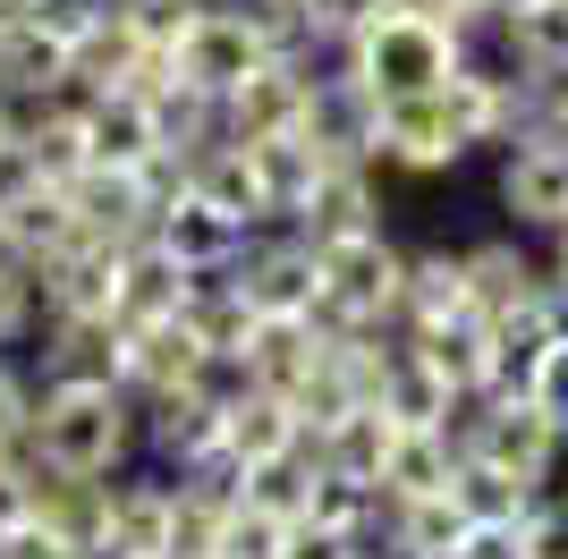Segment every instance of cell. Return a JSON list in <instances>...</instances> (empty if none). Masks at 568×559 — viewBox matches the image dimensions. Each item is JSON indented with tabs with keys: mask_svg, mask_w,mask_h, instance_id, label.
<instances>
[{
	"mask_svg": "<svg viewBox=\"0 0 568 559\" xmlns=\"http://www.w3.org/2000/svg\"><path fill=\"white\" fill-rule=\"evenodd\" d=\"M204 365H213V348H204V339L187 331V314H179V323L128 331V348H119V390H128V398L195 390V382H204Z\"/></svg>",
	"mask_w": 568,
	"mask_h": 559,
	"instance_id": "17",
	"label": "cell"
},
{
	"mask_svg": "<svg viewBox=\"0 0 568 559\" xmlns=\"http://www.w3.org/2000/svg\"><path fill=\"white\" fill-rule=\"evenodd\" d=\"M458 272H467V314H484V323L535 314V297H544V246H526L518 230L467 237V246H458Z\"/></svg>",
	"mask_w": 568,
	"mask_h": 559,
	"instance_id": "10",
	"label": "cell"
},
{
	"mask_svg": "<svg viewBox=\"0 0 568 559\" xmlns=\"http://www.w3.org/2000/svg\"><path fill=\"white\" fill-rule=\"evenodd\" d=\"M450 559H526V542H518V526H467V542Z\"/></svg>",
	"mask_w": 568,
	"mask_h": 559,
	"instance_id": "46",
	"label": "cell"
},
{
	"mask_svg": "<svg viewBox=\"0 0 568 559\" xmlns=\"http://www.w3.org/2000/svg\"><path fill=\"white\" fill-rule=\"evenodd\" d=\"M544 356H551L544 314H509V323H493V365H484V390H493V398H526V390H535V373H544Z\"/></svg>",
	"mask_w": 568,
	"mask_h": 559,
	"instance_id": "31",
	"label": "cell"
},
{
	"mask_svg": "<svg viewBox=\"0 0 568 559\" xmlns=\"http://www.w3.org/2000/svg\"><path fill=\"white\" fill-rule=\"evenodd\" d=\"M323 331H314V314H255L246 323V348H237V365H246V382L272 398H297L314 382V365H323Z\"/></svg>",
	"mask_w": 568,
	"mask_h": 559,
	"instance_id": "16",
	"label": "cell"
},
{
	"mask_svg": "<svg viewBox=\"0 0 568 559\" xmlns=\"http://www.w3.org/2000/svg\"><path fill=\"white\" fill-rule=\"evenodd\" d=\"M382 517H390L382 484H348V475H314V509H306V526H323V535H365V526H382Z\"/></svg>",
	"mask_w": 568,
	"mask_h": 559,
	"instance_id": "36",
	"label": "cell"
},
{
	"mask_svg": "<svg viewBox=\"0 0 568 559\" xmlns=\"http://www.w3.org/2000/svg\"><path fill=\"white\" fill-rule=\"evenodd\" d=\"M467 542V517H458L450 491H433V500H390V551L399 559H450Z\"/></svg>",
	"mask_w": 568,
	"mask_h": 559,
	"instance_id": "32",
	"label": "cell"
},
{
	"mask_svg": "<svg viewBox=\"0 0 568 559\" xmlns=\"http://www.w3.org/2000/svg\"><path fill=\"white\" fill-rule=\"evenodd\" d=\"M450 475H458V449L433 424H399V441L382 458V500H433V491H450Z\"/></svg>",
	"mask_w": 568,
	"mask_h": 559,
	"instance_id": "30",
	"label": "cell"
},
{
	"mask_svg": "<svg viewBox=\"0 0 568 559\" xmlns=\"http://www.w3.org/2000/svg\"><path fill=\"white\" fill-rule=\"evenodd\" d=\"M204 9H213V0H204Z\"/></svg>",
	"mask_w": 568,
	"mask_h": 559,
	"instance_id": "51",
	"label": "cell"
},
{
	"mask_svg": "<svg viewBox=\"0 0 568 559\" xmlns=\"http://www.w3.org/2000/svg\"><path fill=\"white\" fill-rule=\"evenodd\" d=\"M43 331V297H34V272L26 263H0V356H26Z\"/></svg>",
	"mask_w": 568,
	"mask_h": 559,
	"instance_id": "38",
	"label": "cell"
},
{
	"mask_svg": "<svg viewBox=\"0 0 568 559\" xmlns=\"http://www.w3.org/2000/svg\"><path fill=\"white\" fill-rule=\"evenodd\" d=\"M544 491L551 484H526V475H509V466H493V458H458V475H450V500H458L467 526H526V509H535Z\"/></svg>",
	"mask_w": 568,
	"mask_h": 559,
	"instance_id": "28",
	"label": "cell"
},
{
	"mask_svg": "<svg viewBox=\"0 0 568 559\" xmlns=\"http://www.w3.org/2000/svg\"><path fill=\"white\" fill-rule=\"evenodd\" d=\"M230 288L246 297V314H314L323 272H314V246L297 230H255L230 255Z\"/></svg>",
	"mask_w": 568,
	"mask_h": 559,
	"instance_id": "8",
	"label": "cell"
},
{
	"mask_svg": "<svg viewBox=\"0 0 568 559\" xmlns=\"http://www.w3.org/2000/svg\"><path fill=\"white\" fill-rule=\"evenodd\" d=\"M458 69V51L442 26H425L416 9H382L348 51H332V77H348L356 93L374 102H407V93H433L442 77Z\"/></svg>",
	"mask_w": 568,
	"mask_h": 559,
	"instance_id": "2",
	"label": "cell"
},
{
	"mask_svg": "<svg viewBox=\"0 0 568 559\" xmlns=\"http://www.w3.org/2000/svg\"><path fill=\"white\" fill-rule=\"evenodd\" d=\"M26 441L51 475L69 484H111L128 466H144V433H136V398L119 382H51L34 390V424Z\"/></svg>",
	"mask_w": 568,
	"mask_h": 559,
	"instance_id": "1",
	"label": "cell"
},
{
	"mask_svg": "<svg viewBox=\"0 0 568 559\" xmlns=\"http://www.w3.org/2000/svg\"><path fill=\"white\" fill-rule=\"evenodd\" d=\"M0 559H85V551H77V542L60 535L51 517H34V509H26L18 526H0Z\"/></svg>",
	"mask_w": 568,
	"mask_h": 559,
	"instance_id": "41",
	"label": "cell"
},
{
	"mask_svg": "<svg viewBox=\"0 0 568 559\" xmlns=\"http://www.w3.org/2000/svg\"><path fill=\"white\" fill-rule=\"evenodd\" d=\"M535 314H544L551 339H568V272H551V263H544V297H535Z\"/></svg>",
	"mask_w": 568,
	"mask_h": 559,
	"instance_id": "47",
	"label": "cell"
},
{
	"mask_svg": "<svg viewBox=\"0 0 568 559\" xmlns=\"http://www.w3.org/2000/svg\"><path fill=\"white\" fill-rule=\"evenodd\" d=\"M399 348L416 356L450 398H467V390H484V365H493V323H484V314H442V323L407 331Z\"/></svg>",
	"mask_w": 568,
	"mask_h": 559,
	"instance_id": "20",
	"label": "cell"
},
{
	"mask_svg": "<svg viewBox=\"0 0 568 559\" xmlns=\"http://www.w3.org/2000/svg\"><path fill=\"white\" fill-rule=\"evenodd\" d=\"M102 18H111V0H43V9H34L26 26H43V34H51L60 51H77V43H85V34H94Z\"/></svg>",
	"mask_w": 568,
	"mask_h": 559,
	"instance_id": "42",
	"label": "cell"
},
{
	"mask_svg": "<svg viewBox=\"0 0 568 559\" xmlns=\"http://www.w3.org/2000/svg\"><path fill=\"white\" fill-rule=\"evenodd\" d=\"M518 542H526V559H568V484H551L544 500L526 509Z\"/></svg>",
	"mask_w": 568,
	"mask_h": 559,
	"instance_id": "40",
	"label": "cell"
},
{
	"mask_svg": "<svg viewBox=\"0 0 568 559\" xmlns=\"http://www.w3.org/2000/svg\"><path fill=\"white\" fill-rule=\"evenodd\" d=\"M213 424H221V407H213L204 390H162V398H136L144 466H162V475H179V466H187L195 449H213Z\"/></svg>",
	"mask_w": 568,
	"mask_h": 559,
	"instance_id": "23",
	"label": "cell"
},
{
	"mask_svg": "<svg viewBox=\"0 0 568 559\" xmlns=\"http://www.w3.org/2000/svg\"><path fill=\"white\" fill-rule=\"evenodd\" d=\"M332 69H323V51H288V60H263L246 85L221 102V144H272V136H297L323 102Z\"/></svg>",
	"mask_w": 568,
	"mask_h": 559,
	"instance_id": "5",
	"label": "cell"
},
{
	"mask_svg": "<svg viewBox=\"0 0 568 559\" xmlns=\"http://www.w3.org/2000/svg\"><path fill=\"white\" fill-rule=\"evenodd\" d=\"M119 348H128V331L111 314H43V331H34V348L18 365L34 390H51V382H119Z\"/></svg>",
	"mask_w": 568,
	"mask_h": 559,
	"instance_id": "11",
	"label": "cell"
},
{
	"mask_svg": "<svg viewBox=\"0 0 568 559\" xmlns=\"http://www.w3.org/2000/svg\"><path fill=\"white\" fill-rule=\"evenodd\" d=\"M26 424H34V382H26L18 356H0V458L26 441Z\"/></svg>",
	"mask_w": 568,
	"mask_h": 559,
	"instance_id": "43",
	"label": "cell"
},
{
	"mask_svg": "<svg viewBox=\"0 0 568 559\" xmlns=\"http://www.w3.org/2000/svg\"><path fill=\"white\" fill-rule=\"evenodd\" d=\"M170 526H179V484L162 466H128L102 484V535L85 559H170Z\"/></svg>",
	"mask_w": 568,
	"mask_h": 559,
	"instance_id": "7",
	"label": "cell"
},
{
	"mask_svg": "<svg viewBox=\"0 0 568 559\" xmlns=\"http://www.w3.org/2000/svg\"><path fill=\"white\" fill-rule=\"evenodd\" d=\"M281 559H365L356 535H323V526H288V551Z\"/></svg>",
	"mask_w": 568,
	"mask_h": 559,
	"instance_id": "45",
	"label": "cell"
},
{
	"mask_svg": "<svg viewBox=\"0 0 568 559\" xmlns=\"http://www.w3.org/2000/svg\"><path fill=\"white\" fill-rule=\"evenodd\" d=\"M18 119H26L18 102H0V162H9V153H18Z\"/></svg>",
	"mask_w": 568,
	"mask_h": 559,
	"instance_id": "48",
	"label": "cell"
},
{
	"mask_svg": "<svg viewBox=\"0 0 568 559\" xmlns=\"http://www.w3.org/2000/svg\"><path fill=\"white\" fill-rule=\"evenodd\" d=\"M281 551H288V526L237 500V517L221 526V551H213V559H281Z\"/></svg>",
	"mask_w": 568,
	"mask_h": 559,
	"instance_id": "39",
	"label": "cell"
},
{
	"mask_svg": "<svg viewBox=\"0 0 568 559\" xmlns=\"http://www.w3.org/2000/svg\"><path fill=\"white\" fill-rule=\"evenodd\" d=\"M535 407H544V424L560 433V449H568V339H551V356H544V373H535Z\"/></svg>",
	"mask_w": 568,
	"mask_h": 559,
	"instance_id": "44",
	"label": "cell"
},
{
	"mask_svg": "<svg viewBox=\"0 0 568 559\" xmlns=\"http://www.w3.org/2000/svg\"><path fill=\"white\" fill-rule=\"evenodd\" d=\"M442 314H467V272H458V246H407V272H399V305L382 314L390 339L442 323Z\"/></svg>",
	"mask_w": 568,
	"mask_h": 559,
	"instance_id": "19",
	"label": "cell"
},
{
	"mask_svg": "<svg viewBox=\"0 0 568 559\" xmlns=\"http://www.w3.org/2000/svg\"><path fill=\"white\" fill-rule=\"evenodd\" d=\"M314 272H323V297H314V331H323V339H348V331L382 323V314L399 305L407 246H399L390 230L332 237V246H314Z\"/></svg>",
	"mask_w": 568,
	"mask_h": 559,
	"instance_id": "3",
	"label": "cell"
},
{
	"mask_svg": "<svg viewBox=\"0 0 568 559\" xmlns=\"http://www.w3.org/2000/svg\"><path fill=\"white\" fill-rule=\"evenodd\" d=\"M484 51H500L526 77L568 69V0H518V9H500V34Z\"/></svg>",
	"mask_w": 568,
	"mask_h": 559,
	"instance_id": "27",
	"label": "cell"
},
{
	"mask_svg": "<svg viewBox=\"0 0 568 559\" xmlns=\"http://www.w3.org/2000/svg\"><path fill=\"white\" fill-rule=\"evenodd\" d=\"M544 263H551V272H568V230H560V237L544 246Z\"/></svg>",
	"mask_w": 568,
	"mask_h": 559,
	"instance_id": "49",
	"label": "cell"
},
{
	"mask_svg": "<svg viewBox=\"0 0 568 559\" xmlns=\"http://www.w3.org/2000/svg\"><path fill=\"white\" fill-rule=\"evenodd\" d=\"M475 458L509 466V475H526V484H560L568 449H560V433L544 424V407H535V398H493V390H484V433H475Z\"/></svg>",
	"mask_w": 568,
	"mask_h": 559,
	"instance_id": "14",
	"label": "cell"
},
{
	"mask_svg": "<svg viewBox=\"0 0 568 559\" xmlns=\"http://www.w3.org/2000/svg\"><path fill=\"white\" fill-rule=\"evenodd\" d=\"M85 128V170H144L153 153H162V128H153V102L144 93H102L94 111L77 119Z\"/></svg>",
	"mask_w": 568,
	"mask_h": 559,
	"instance_id": "22",
	"label": "cell"
},
{
	"mask_svg": "<svg viewBox=\"0 0 568 559\" xmlns=\"http://www.w3.org/2000/svg\"><path fill=\"white\" fill-rule=\"evenodd\" d=\"M458 162H475V136H467V119L450 111V93L433 85V93H407V102H382L374 119V170L382 179H450Z\"/></svg>",
	"mask_w": 568,
	"mask_h": 559,
	"instance_id": "4",
	"label": "cell"
},
{
	"mask_svg": "<svg viewBox=\"0 0 568 559\" xmlns=\"http://www.w3.org/2000/svg\"><path fill=\"white\" fill-rule=\"evenodd\" d=\"M187 297H195V272L170 246H128L119 255V288H111V323L119 331H153V323H179L187 314Z\"/></svg>",
	"mask_w": 568,
	"mask_h": 559,
	"instance_id": "15",
	"label": "cell"
},
{
	"mask_svg": "<svg viewBox=\"0 0 568 559\" xmlns=\"http://www.w3.org/2000/svg\"><path fill=\"white\" fill-rule=\"evenodd\" d=\"M390 441H399V424H390L374 398H365V407L332 416L323 433H306V458L323 466V475H348V484H382V458H390Z\"/></svg>",
	"mask_w": 568,
	"mask_h": 559,
	"instance_id": "24",
	"label": "cell"
},
{
	"mask_svg": "<svg viewBox=\"0 0 568 559\" xmlns=\"http://www.w3.org/2000/svg\"><path fill=\"white\" fill-rule=\"evenodd\" d=\"M195 195L204 204H221L237 221V230H281L272 221V195H263V170H255V153L246 144H213V153H195Z\"/></svg>",
	"mask_w": 568,
	"mask_h": 559,
	"instance_id": "26",
	"label": "cell"
},
{
	"mask_svg": "<svg viewBox=\"0 0 568 559\" xmlns=\"http://www.w3.org/2000/svg\"><path fill=\"white\" fill-rule=\"evenodd\" d=\"M374 407H382L390 424H442V416H450V390H442V382H433V373L416 365L407 348H390V365H382V390H374Z\"/></svg>",
	"mask_w": 568,
	"mask_h": 559,
	"instance_id": "35",
	"label": "cell"
},
{
	"mask_svg": "<svg viewBox=\"0 0 568 559\" xmlns=\"http://www.w3.org/2000/svg\"><path fill=\"white\" fill-rule=\"evenodd\" d=\"M314 475H323V466L306 458V441L288 449V458H263V466H246V509L281 517V526H306V509H314Z\"/></svg>",
	"mask_w": 568,
	"mask_h": 559,
	"instance_id": "34",
	"label": "cell"
},
{
	"mask_svg": "<svg viewBox=\"0 0 568 559\" xmlns=\"http://www.w3.org/2000/svg\"><path fill=\"white\" fill-rule=\"evenodd\" d=\"M111 288H119V255L94 246V237H69L60 255L34 263V297H43V314H111Z\"/></svg>",
	"mask_w": 568,
	"mask_h": 559,
	"instance_id": "21",
	"label": "cell"
},
{
	"mask_svg": "<svg viewBox=\"0 0 568 559\" xmlns=\"http://www.w3.org/2000/svg\"><path fill=\"white\" fill-rule=\"evenodd\" d=\"M288 230L306 237V246L390 230V204H382V170H374V162H323V170H314V186H306V204L288 212Z\"/></svg>",
	"mask_w": 568,
	"mask_h": 559,
	"instance_id": "12",
	"label": "cell"
},
{
	"mask_svg": "<svg viewBox=\"0 0 568 559\" xmlns=\"http://www.w3.org/2000/svg\"><path fill=\"white\" fill-rule=\"evenodd\" d=\"M493 204L526 246H551L568 230V144H509L500 179H493Z\"/></svg>",
	"mask_w": 568,
	"mask_h": 559,
	"instance_id": "9",
	"label": "cell"
},
{
	"mask_svg": "<svg viewBox=\"0 0 568 559\" xmlns=\"http://www.w3.org/2000/svg\"><path fill=\"white\" fill-rule=\"evenodd\" d=\"M263 60H281V51L263 43V26L246 18V0H213V9H195V26L179 34V77H187L195 93H213V102H230Z\"/></svg>",
	"mask_w": 568,
	"mask_h": 559,
	"instance_id": "6",
	"label": "cell"
},
{
	"mask_svg": "<svg viewBox=\"0 0 568 559\" xmlns=\"http://www.w3.org/2000/svg\"><path fill=\"white\" fill-rule=\"evenodd\" d=\"M390 9H407V0H390Z\"/></svg>",
	"mask_w": 568,
	"mask_h": 559,
	"instance_id": "50",
	"label": "cell"
},
{
	"mask_svg": "<svg viewBox=\"0 0 568 559\" xmlns=\"http://www.w3.org/2000/svg\"><path fill=\"white\" fill-rule=\"evenodd\" d=\"M69 77V51L51 43L43 26H0V102H18V111H34V102H51V85Z\"/></svg>",
	"mask_w": 568,
	"mask_h": 559,
	"instance_id": "29",
	"label": "cell"
},
{
	"mask_svg": "<svg viewBox=\"0 0 568 559\" xmlns=\"http://www.w3.org/2000/svg\"><path fill=\"white\" fill-rule=\"evenodd\" d=\"M18 162L43 186H69L77 170H85V128H77L69 111H26L18 119Z\"/></svg>",
	"mask_w": 568,
	"mask_h": 559,
	"instance_id": "33",
	"label": "cell"
},
{
	"mask_svg": "<svg viewBox=\"0 0 568 559\" xmlns=\"http://www.w3.org/2000/svg\"><path fill=\"white\" fill-rule=\"evenodd\" d=\"M382 9H390V0H297V26H306V51H323V60H332V51H348L356 34H365V26L382 18Z\"/></svg>",
	"mask_w": 568,
	"mask_h": 559,
	"instance_id": "37",
	"label": "cell"
},
{
	"mask_svg": "<svg viewBox=\"0 0 568 559\" xmlns=\"http://www.w3.org/2000/svg\"><path fill=\"white\" fill-rule=\"evenodd\" d=\"M69 221H77V237L128 255V246L153 237V195H144L136 170H77L69 179Z\"/></svg>",
	"mask_w": 568,
	"mask_h": 559,
	"instance_id": "13",
	"label": "cell"
},
{
	"mask_svg": "<svg viewBox=\"0 0 568 559\" xmlns=\"http://www.w3.org/2000/svg\"><path fill=\"white\" fill-rule=\"evenodd\" d=\"M213 441L230 449L237 466H263V458H288L297 449V407L288 398H272V390H246L237 398H221V424H213Z\"/></svg>",
	"mask_w": 568,
	"mask_h": 559,
	"instance_id": "25",
	"label": "cell"
},
{
	"mask_svg": "<svg viewBox=\"0 0 568 559\" xmlns=\"http://www.w3.org/2000/svg\"><path fill=\"white\" fill-rule=\"evenodd\" d=\"M246 237H255V230H237L221 204H204V195H195V179L179 186L162 212H153V246H170L187 272H221V263H230Z\"/></svg>",
	"mask_w": 568,
	"mask_h": 559,
	"instance_id": "18",
	"label": "cell"
}]
</instances>
